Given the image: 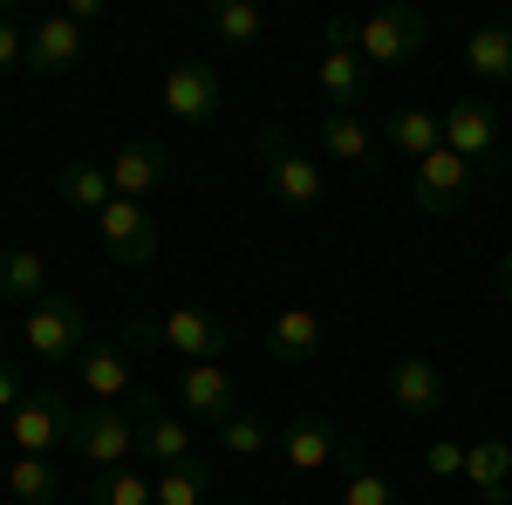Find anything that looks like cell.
<instances>
[{"label": "cell", "instance_id": "d4e9b609", "mask_svg": "<svg viewBox=\"0 0 512 505\" xmlns=\"http://www.w3.org/2000/svg\"><path fill=\"white\" fill-rule=\"evenodd\" d=\"M55 192L69 198L76 212H89V219H103V205L117 198V185H110V164H62Z\"/></svg>", "mask_w": 512, "mask_h": 505}, {"label": "cell", "instance_id": "8fae6325", "mask_svg": "<svg viewBox=\"0 0 512 505\" xmlns=\"http://www.w3.org/2000/svg\"><path fill=\"white\" fill-rule=\"evenodd\" d=\"M178 403H185V417H198V424H226L239 410V383L219 369V362H185V376H178Z\"/></svg>", "mask_w": 512, "mask_h": 505}, {"label": "cell", "instance_id": "d590c367", "mask_svg": "<svg viewBox=\"0 0 512 505\" xmlns=\"http://www.w3.org/2000/svg\"><path fill=\"white\" fill-rule=\"evenodd\" d=\"M62 14H69V21H76V28H89V21H103V0H69V7H62Z\"/></svg>", "mask_w": 512, "mask_h": 505}, {"label": "cell", "instance_id": "6da1fadb", "mask_svg": "<svg viewBox=\"0 0 512 505\" xmlns=\"http://www.w3.org/2000/svg\"><path fill=\"white\" fill-rule=\"evenodd\" d=\"M424 35H431V21H424L417 7H403V0L362 14V21H349V14L328 21V48H355L369 69H403V62H417Z\"/></svg>", "mask_w": 512, "mask_h": 505}, {"label": "cell", "instance_id": "7a4b0ae2", "mask_svg": "<svg viewBox=\"0 0 512 505\" xmlns=\"http://www.w3.org/2000/svg\"><path fill=\"white\" fill-rule=\"evenodd\" d=\"M137 437H144V424H137L123 403H82L76 430H69V451H76L89 471H117V465L137 458Z\"/></svg>", "mask_w": 512, "mask_h": 505}, {"label": "cell", "instance_id": "52a82bcc", "mask_svg": "<svg viewBox=\"0 0 512 505\" xmlns=\"http://www.w3.org/2000/svg\"><path fill=\"white\" fill-rule=\"evenodd\" d=\"M472 164L458 151H431L424 164H410V205L417 212H431V219H451L465 198H472Z\"/></svg>", "mask_w": 512, "mask_h": 505}, {"label": "cell", "instance_id": "484cf974", "mask_svg": "<svg viewBox=\"0 0 512 505\" xmlns=\"http://www.w3.org/2000/svg\"><path fill=\"white\" fill-rule=\"evenodd\" d=\"M7 492H14L21 505H55L62 492H69V478H62V465H55V458H14Z\"/></svg>", "mask_w": 512, "mask_h": 505}, {"label": "cell", "instance_id": "7c38bea8", "mask_svg": "<svg viewBox=\"0 0 512 505\" xmlns=\"http://www.w3.org/2000/svg\"><path fill=\"white\" fill-rule=\"evenodd\" d=\"M280 458H287V471H328L335 458H342V430L328 424V417H294L287 430H274Z\"/></svg>", "mask_w": 512, "mask_h": 505}, {"label": "cell", "instance_id": "4fadbf2b", "mask_svg": "<svg viewBox=\"0 0 512 505\" xmlns=\"http://www.w3.org/2000/svg\"><path fill=\"white\" fill-rule=\"evenodd\" d=\"M76 383L96 396V403H123V396H137V376H130V355L123 342H89L76 355Z\"/></svg>", "mask_w": 512, "mask_h": 505}, {"label": "cell", "instance_id": "3957f363", "mask_svg": "<svg viewBox=\"0 0 512 505\" xmlns=\"http://www.w3.org/2000/svg\"><path fill=\"white\" fill-rule=\"evenodd\" d=\"M21 342H28V355H35V362L69 369V362L89 349V314H82L76 294H48V301H35V308H28Z\"/></svg>", "mask_w": 512, "mask_h": 505}, {"label": "cell", "instance_id": "ac0fdd59", "mask_svg": "<svg viewBox=\"0 0 512 505\" xmlns=\"http://www.w3.org/2000/svg\"><path fill=\"white\" fill-rule=\"evenodd\" d=\"M164 178H171V151H164V144H123V151L110 157L117 198H137V205H144V192H158Z\"/></svg>", "mask_w": 512, "mask_h": 505}, {"label": "cell", "instance_id": "e0dca14e", "mask_svg": "<svg viewBox=\"0 0 512 505\" xmlns=\"http://www.w3.org/2000/svg\"><path fill=\"white\" fill-rule=\"evenodd\" d=\"M130 403L144 410V437H137V451H144V458H151L158 471H171V465H192V437H185V424H178V417H164L158 403H151V389H137Z\"/></svg>", "mask_w": 512, "mask_h": 505}, {"label": "cell", "instance_id": "9c48e42d", "mask_svg": "<svg viewBox=\"0 0 512 505\" xmlns=\"http://www.w3.org/2000/svg\"><path fill=\"white\" fill-rule=\"evenodd\" d=\"M96 233H103V253H110L117 267H144V260L158 253V219H151L137 198H110L103 219H96Z\"/></svg>", "mask_w": 512, "mask_h": 505}, {"label": "cell", "instance_id": "30bf717a", "mask_svg": "<svg viewBox=\"0 0 512 505\" xmlns=\"http://www.w3.org/2000/svg\"><path fill=\"white\" fill-rule=\"evenodd\" d=\"M164 349H178L185 362H219L233 349V328H226V314H212V308H171L164 314Z\"/></svg>", "mask_w": 512, "mask_h": 505}, {"label": "cell", "instance_id": "83f0119b", "mask_svg": "<svg viewBox=\"0 0 512 505\" xmlns=\"http://www.w3.org/2000/svg\"><path fill=\"white\" fill-rule=\"evenodd\" d=\"M82 499L89 505H158V492H151V478H137L130 465H117V471H96Z\"/></svg>", "mask_w": 512, "mask_h": 505}, {"label": "cell", "instance_id": "8992f818", "mask_svg": "<svg viewBox=\"0 0 512 505\" xmlns=\"http://www.w3.org/2000/svg\"><path fill=\"white\" fill-rule=\"evenodd\" d=\"M444 151H458L465 164H499V151H506V123H499V110L485 103V96H458L451 110H444Z\"/></svg>", "mask_w": 512, "mask_h": 505}, {"label": "cell", "instance_id": "ffe728a7", "mask_svg": "<svg viewBox=\"0 0 512 505\" xmlns=\"http://www.w3.org/2000/svg\"><path fill=\"white\" fill-rule=\"evenodd\" d=\"M465 478L485 492V505H512V437H478L465 451Z\"/></svg>", "mask_w": 512, "mask_h": 505}, {"label": "cell", "instance_id": "603a6c76", "mask_svg": "<svg viewBox=\"0 0 512 505\" xmlns=\"http://www.w3.org/2000/svg\"><path fill=\"white\" fill-rule=\"evenodd\" d=\"M465 69L478 82H512V21H485L465 35Z\"/></svg>", "mask_w": 512, "mask_h": 505}, {"label": "cell", "instance_id": "74e56055", "mask_svg": "<svg viewBox=\"0 0 512 505\" xmlns=\"http://www.w3.org/2000/svg\"><path fill=\"white\" fill-rule=\"evenodd\" d=\"M0 362H7V321H0Z\"/></svg>", "mask_w": 512, "mask_h": 505}, {"label": "cell", "instance_id": "277c9868", "mask_svg": "<svg viewBox=\"0 0 512 505\" xmlns=\"http://www.w3.org/2000/svg\"><path fill=\"white\" fill-rule=\"evenodd\" d=\"M76 410H82V403H69V389H62V383L28 389V396H21V410L7 417L14 444H21V458H48V451H69Z\"/></svg>", "mask_w": 512, "mask_h": 505}, {"label": "cell", "instance_id": "5bb4252c", "mask_svg": "<svg viewBox=\"0 0 512 505\" xmlns=\"http://www.w3.org/2000/svg\"><path fill=\"white\" fill-rule=\"evenodd\" d=\"M260 342H267V355H274L280 369H301V362L321 355V314L315 308H280Z\"/></svg>", "mask_w": 512, "mask_h": 505}, {"label": "cell", "instance_id": "5b68a950", "mask_svg": "<svg viewBox=\"0 0 512 505\" xmlns=\"http://www.w3.org/2000/svg\"><path fill=\"white\" fill-rule=\"evenodd\" d=\"M260 151H267V192H274V205H287V212H315L321 198H328V178H321V164L308 151H294V144H280V130H267L260 137Z\"/></svg>", "mask_w": 512, "mask_h": 505}, {"label": "cell", "instance_id": "f546056e", "mask_svg": "<svg viewBox=\"0 0 512 505\" xmlns=\"http://www.w3.org/2000/svg\"><path fill=\"white\" fill-rule=\"evenodd\" d=\"M219 444H226L233 458H253V451L274 444V430H267V417H253V410H233V417L219 424Z\"/></svg>", "mask_w": 512, "mask_h": 505}, {"label": "cell", "instance_id": "d6a6232c", "mask_svg": "<svg viewBox=\"0 0 512 505\" xmlns=\"http://www.w3.org/2000/svg\"><path fill=\"white\" fill-rule=\"evenodd\" d=\"M424 471H431V478H458V471H465V444H458V437H431V444H424Z\"/></svg>", "mask_w": 512, "mask_h": 505}, {"label": "cell", "instance_id": "8d00e7d4", "mask_svg": "<svg viewBox=\"0 0 512 505\" xmlns=\"http://www.w3.org/2000/svg\"><path fill=\"white\" fill-rule=\"evenodd\" d=\"M499 301H506V308H512V253H506V260H499Z\"/></svg>", "mask_w": 512, "mask_h": 505}, {"label": "cell", "instance_id": "836d02e7", "mask_svg": "<svg viewBox=\"0 0 512 505\" xmlns=\"http://www.w3.org/2000/svg\"><path fill=\"white\" fill-rule=\"evenodd\" d=\"M14 62H28V35H21V21H14V14H0V76H7Z\"/></svg>", "mask_w": 512, "mask_h": 505}, {"label": "cell", "instance_id": "7402d4cb", "mask_svg": "<svg viewBox=\"0 0 512 505\" xmlns=\"http://www.w3.org/2000/svg\"><path fill=\"white\" fill-rule=\"evenodd\" d=\"M383 137L396 144L403 164H424L431 151H444V117H437V110H417V103H403V110L383 123Z\"/></svg>", "mask_w": 512, "mask_h": 505}, {"label": "cell", "instance_id": "44dd1931", "mask_svg": "<svg viewBox=\"0 0 512 505\" xmlns=\"http://www.w3.org/2000/svg\"><path fill=\"white\" fill-rule=\"evenodd\" d=\"M315 137H321V151L335 157V164H355V171H369V164H376V130H369L362 117H342V110H321Z\"/></svg>", "mask_w": 512, "mask_h": 505}, {"label": "cell", "instance_id": "2e32d148", "mask_svg": "<svg viewBox=\"0 0 512 505\" xmlns=\"http://www.w3.org/2000/svg\"><path fill=\"white\" fill-rule=\"evenodd\" d=\"M390 403L403 417H437L444 410V369L424 362V355H403L390 369Z\"/></svg>", "mask_w": 512, "mask_h": 505}, {"label": "cell", "instance_id": "4dcf8cb0", "mask_svg": "<svg viewBox=\"0 0 512 505\" xmlns=\"http://www.w3.org/2000/svg\"><path fill=\"white\" fill-rule=\"evenodd\" d=\"M342 505H403V492H396V478H383L376 465H362V471H349Z\"/></svg>", "mask_w": 512, "mask_h": 505}, {"label": "cell", "instance_id": "cb8c5ba5", "mask_svg": "<svg viewBox=\"0 0 512 505\" xmlns=\"http://www.w3.org/2000/svg\"><path fill=\"white\" fill-rule=\"evenodd\" d=\"M0 301H14V308L48 301V260L28 253V246H7V253H0Z\"/></svg>", "mask_w": 512, "mask_h": 505}, {"label": "cell", "instance_id": "ba28073f", "mask_svg": "<svg viewBox=\"0 0 512 505\" xmlns=\"http://www.w3.org/2000/svg\"><path fill=\"white\" fill-rule=\"evenodd\" d=\"M164 110L178 123H212L226 110V76H219V62H178L171 76H164Z\"/></svg>", "mask_w": 512, "mask_h": 505}, {"label": "cell", "instance_id": "f1b7e54d", "mask_svg": "<svg viewBox=\"0 0 512 505\" xmlns=\"http://www.w3.org/2000/svg\"><path fill=\"white\" fill-rule=\"evenodd\" d=\"M151 492H158V505H205V492H212V471L198 465H171V471H158L151 478Z\"/></svg>", "mask_w": 512, "mask_h": 505}, {"label": "cell", "instance_id": "d6986e66", "mask_svg": "<svg viewBox=\"0 0 512 505\" xmlns=\"http://www.w3.org/2000/svg\"><path fill=\"white\" fill-rule=\"evenodd\" d=\"M315 82H321V103H328V110L355 117V103H362V89H369V62H362L355 48H328Z\"/></svg>", "mask_w": 512, "mask_h": 505}, {"label": "cell", "instance_id": "e575fe53", "mask_svg": "<svg viewBox=\"0 0 512 505\" xmlns=\"http://www.w3.org/2000/svg\"><path fill=\"white\" fill-rule=\"evenodd\" d=\"M0 410H7V417L21 410V376H14V362H0Z\"/></svg>", "mask_w": 512, "mask_h": 505}, {"label": "cell", "instance_id": "4316f807", "mask_svg": "<svg viewBox=\"0 0 512 505\" xmlns=\"http://www.w3.org/2000/svg\"><path fill=\"white\" fill-rule=\"evenodd\" d=\"M205 28L226 41V48H253V41L267 35V14H260L253 0H212V7H205Z\"/></svg>", "mask_w": 512, "mask_h": 505}, {"label": "cell", "instance_id": "1f68e13d", "mask_svg": "<svg viewBox=\"0 0 512 505\" xmlns=\"http://www.w3.org/2000/svg\"><path fill=\"white\" fill-rule=\"evenodd\" d=\"M164 349V314H130L123 321V355H158Z\"/></svg>", "mask_w": 512, "mask_h": 505}, {"label": "cell", "instance_id": "9a60e30c", "mask_svg": "<svg viewBox=\"0 0 512 505\" xmlns=\"http://www.w3.org/2000/svg\"><path fill=\"white\" fill-rule=\"evenodd\" d=\"M76 62H82V28L69 14H48V21L28 28V69L35 76H69Z\"/></svg>", "mask_w": 512, "mask_h": 505}]
</instances>
